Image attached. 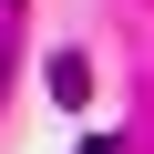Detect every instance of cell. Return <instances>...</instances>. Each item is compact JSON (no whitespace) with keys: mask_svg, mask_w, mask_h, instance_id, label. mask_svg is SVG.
<instances>
[{"mask_svg":"<svg viewBox=\"0 0 154 154\" xmlns=\"http://www.w3.org/2000/svg\"><path fill=\"white\" fill-rule=\"evenodd\" d=\"M0 93H11V41H0Z\"/></svg>","mask_w":154,"mask_h":154,"instance_id":"3957f363","label":"cell"},{"mask_svg":"<svg viewBox=\"0 0 154 154\" xmlns=\"http://www.w3.org/2000/svg\"><path fill=\"white\" fill-rule=\"evenodd\" d=\"M41 82H51V103H82V93H93V72H82V51H62Z\"/></svg>","mask_w":154,"mask_h":154,"instance_id":"6da1fadb","label":"cell"},{"mask_svg":"<svg viewBox=\"0 0 154 154\" xmlns=\"http://www.w3.org/2000/svg\"><path fill=\"white\" fill-rule=\"evenodd\" d=\"M82 154H123V144H113V134H93V144H82Z\"/></svg>","mask_w":154,"mask_h":154,"instance_id":"7a4b0ae2","label":"cell"}]
</instances>
